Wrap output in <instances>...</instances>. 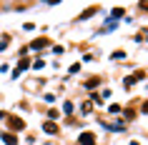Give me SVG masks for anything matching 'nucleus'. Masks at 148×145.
I'll list each match as a JSON object with an SVG mask.
<instances>
[{
	"mask_svg": "<svg viewBox=\"0 0 148 145\" xmlns=\"http://www.w3.org/2000/svg\"><path fill=\"white\" fill-rule=\"evenodd\" d=\"M95 140H93V135H90V133H83V135H80V145H93Z\"/></svg>",
	"mask_w": 148,
	"mask_h": 145,
	"instance_id": "obj_1",
	"label": "nucleus"
},
{
	"mask_svg": "<svg viewBox=\"0 0 148 145\" xmlns=\"http://www.w3.org/2000/svg\"><path fill=\"white\" fill-rule=\"evenodd\" d=\"M3 140H5V143H8V145H15V143H18L15 138L10 135V133H5V135H3Z\"/></svg>",
	"mask_w": 148,
	"mask_h": 145,
	"instance_id": "obj_2",
	"label": "nucleus"
},
{
	"mask_svg": "<svg viewBox=\"0 0 148 145\" xmlns=\"http://www.w3.org/2000/svg\"><path fill=\"white\" fill-rule=\"evenodd\" d=\"M45 133H58V128H55L53 123H45Z\"/></svg>",
	"mask_w": 148,
	"mask_h": 145,
	"instance_id": "obj_3",
	"label": "nucleus"
},
{
	"mask_svg": "<svg viewBox=\"0 0 148 145\" xmlns=\"http://www.w3.org/2000/svg\"><path fill=\"white\" fill-rule=\"evenodd\" d=\"M45 45H48L45 40H35V43H33V48H45Z\"/></svg>",
	"mask_w": 148,
	"mask_h": 145,
	"instance_id": "obj_4",
	"label": "nucleus"
},
{
	"mask_svg": "<svg viewBox=\"0 0 148 145\" xmlns=\"http://www.w3.org/2000/svg\"><path fill=\"white\" fill-rule=\"evenodd\" d=\"M113 58H116V60H123L125 53H123V50H118V53H113Z\"/></svg>",
	"mask_w": 148,
	"mask_h": 145,
	"instance_id": "obj_5",
	"label": "nucleus"
},
{
	"mask_svg": "<svg viewBox=\"0 0 148 145\" xmlns=\"http://www.w3.org/2000/svg\"><path fill=\"white\" fill-rule=\"evenodd\" d=\"M0 120H3V113H0Z\"/></svg>",
	"mask_w": 148,
	"mask_h": 145,
	"instance_id": "obj_6",
	"label": "nucleus"
}]
</instances>
